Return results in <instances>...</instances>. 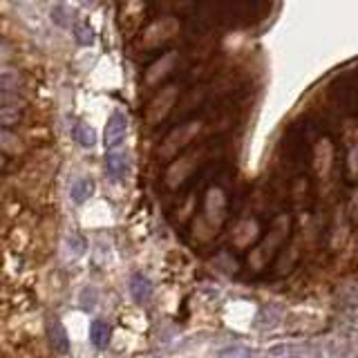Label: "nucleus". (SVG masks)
<instances>
[{
    "mask_svg": "<svg viewBox=\"0 0 358 358\" xmlns=\"http://www.w3.org/2000/svg\"><path fill=\"white\" fill-rule=\"evenodd\" d=\"M287 231H289V218H278L276 222H273L269 238L262 242L258 249H253L251 256H249V262L253 265V269H262L267 265V260L273 256V251H276L282 244V240L287 238Z\"/></svg>",
    "mask_w": 358,
    "mask_h": 358,
    "instance_id": "1",
    "label": "nucleus"
},
{
    "mask_svg": "<svg viewBox=\"0 0 358 358\" xmlns=\"http://www.w3.org/2000/svg\"><path fill=\"white\" fill-rule=\"evenodd\" d=\"M128 137V115L126 112H112L108 124H106V135H103V144H106L108 153H117V150L124 148Z\"/></svg>",
    "mask_w": 358,
    "mask_h": 358,
    "instance_id": "2",
    "label": "nucleus"
},
{
    "mask_svg": "<svg viewBox=\"0 0 358 358\" xmlns=\"http://www.w3.org/2000/svg\"><path fill=\"white\" fill-rule=\"evenodd\" d=\"M200 128H202L200 121H186V124L177 126V128L173 130V133L164 139L162 148H159V155H162L164 159L173 157L179 148H184V146L188 144V141H193V137H195L197 133H200Z\"/></svg>",
    "mask_w": 358,
    "mask_h": 358,
    "instance_id": "3",
    "label": "nucleus"
},
{
    "mask_svg": "<svg viewBox=\"0 0 358 358\" xmlns=\"http://www.w3.org/2000/svg\"><path fill=\"white\" fill-rule=\"evenodd\" d=\"M47 338H50L52 350L59 356L70 354V336H68V332H65L63 323L56 316L47 318Z\"/></svg>",
    "mask_w": 358,
    "mask_h": 358,
    "instance_id": "4",
    "label": "nucleus"
},
{
    "mask_svg": "<svg viewBox=\"0 0 358 358\" xmlns=\"http://www.w3.org/2000/svg\"><path fill=\"white\" fill-rule=\"evenodd\" d=\"M175 97H177L175 86H168L166 90L159 92V97H155V101L150 103V108H148V124H157V121H162L166 117V112L173 108Z\"/></svg>",
    "mask_w": 358,
    "mask_h": 358,
    "instance_id": "5",
    "label": "nucleus"
},
{
    "mask_svg": "<svg viewBox=\"0 0 358 358\" xmlns=\"http://www.w3.org/2000/svg\"><path fill=\"white\" fill-rule=\"evenodd\" d=\"M197 164V153L193 155H186L182 159H177V162L168 168V173H166V184L171 186V188H177L179 184L184 182V179L188 177V173L193 171Z\"/></svg>",
    "mask_w": 358,
    "mask_h": 358,
    "instance_id": "6",
    "label": "nucleus"
},
{
    "mask_svg": "<svg viewBox=\"0 0 358 358\" xmlns=\"http://www.w3.org/2000/svg\"><path fill=\"white\" fill-rule=\"evenodd\" d=\"M153 282H150L148 276L144 273H133V278H130V294H133L135 303H148L150 298H153Z\"/></svg>",
    "mask_w": 358,
    "mask_h": 358,
    "instance_id": "7",
    "label": "nucleus"
},
{
    "mask_svg": "<svg viewBox=\"0 0 358 358\" xmlns=\"http://www.w3.org/2000/svg\"><path fill=\"white\" fill-rule=\"evenodd\" d=\"M314 157H316V173L325 179L329 171H332V157H334V148L329 144V139H320Z\"/></svg>",
    "mask_w": 358,
    "mask_h": 358,
    "instance_id": "8",
    "label": "nucleus"
},
{
    "mask_svg": "<svg viewBox=\"0 0 358 358\" xmlns=\"http://www.w3.org/2000/svg\"><path fill=\"white\" fill-rule=\"evenodd\" d=\"M128 155L124 153V150H117V153H108L106 157V168H108V175L112 179H117V182H121L126 175H128Z\"/></svg>",
    "mask_w": 358,
    "mask_h": 358,
    "instance_id": "9",
    "label": "nucleus"
},
{
    "mask_svg": "<svg viewBox=\"0 0 358 358\" xmlns=\"http://www.w3.org/2000/svg\"><path fill=\"white\" fill-rule=\"evenodd\" d=\"M175 61H177V52H168V54H164L157 63L150 65V70L146 72V83H150V86H153V83H157L162 77H166V74L171 72V68H173Z\"/></svg>",
    "mask_w": 358,
    "mask_h": 358,
    "instance_id": "10",
    "label": "nucleus"
},
{
    "mask_svg": "<svg viewBox=\"0 0 358 358\" xmlns=\"http://www.w3.org/2000/svg\"><path fill=\"white\" fill-rule=\"evenodd\" d=\"M110 336H112V327L106 320H92L90 325V341L97 350H106L110 345Z\"/></svg>",
    "mask_w": 358,
    "mask_h": 358,
    "instance_id": "11",
    "label": "nucleus"
},
{
    "mask_svg": "<svg viewBox=\"0 0 358 358\" xmlns=\"http://www.w3.org/2000/svg\"><path fill=\"white\" fill-rule=\"evenodd\" d=\"M94 188H97V184H94V179L90 177H81L79 182H74L72 188H70V197L74 204H83L88 202L90 197L94 195Z\"/></svg>",
    "mask_w": 358,
    "mask_h": 358,
    "instance_id": "12",
    "label": "nucleus"
},
{
    "mask_svg": "<svg viewBox=\"0 0 358 358\" xmlns=\"http://www.w3.org/2000/svg\"><path fill=\"white\" fill-rule=\"evenodd\" d=\"M74 141H77L79 146L83 148H92L94 144H97V130H94L90 124H86V121H79V124H74Z\"/></svg>",
    "mask_w": 358,
    "mask_h": 358,
    "instance_id": "13",
    "label": "nucleus"
},
{
    "mask_svg": "<svg viewBox=\"0 0 358 358\" xmlns=\"http://www.w3.org/2000/svg\"><path fill=\"white\" fill-rule=\"evenodd\" d=\"M74 39H77L79 45L83 47H88L94 43V32H92V27H88L86 23H79L77 27H74Z\"/></svg>",
    "mask_w": 358,
    "mask_h": 358,
    "instance_id": "14",
    "label": "nucleus"
},
{
    "mask_svg": "<svg viewBox=\"0 0 358 358\" xmlns=\"http://www.w3.org/2000/svg\"><path fill=\"white\" fill-rule=\"evenodd\" d=\"M215 358H253V352L249 350V347L233 345V347H226V350H222Z\"/></svg>",
    "mask_w": 358,
    "mask_h": 358,
    "instance_id": "15",
    "label": "nucleus"
},
{
    "mask_svg": "<svg viewBox=\"0 0 358 358\" xmlns=\"http://www.w3.org/2000/svg\"><path fill=\"white\" fill-rule=\"evenodd\" d=\"M68 244H72V256H74V258L81 256V253L86 251V240H83L79 233H70Z\"/></svg>",
    "mask_w": 358,
    "mask_h": 358,
    "instance_id": "16",
    "label": "nucleus"
},
{
    "mask_svg": "<svg viewBox=\"0 0 358 358\" xmlns=\"http://www.w3.org/2000/svg\"><path fill=\"white\" fill-rule=\"evenodd\" d=\"M94 300H97V291H94L92 287L83 289V294H81V309L90 312V309L94 307Z\"/></svg>",
    "mask_w": 358,
    "mask_h": 358,
    "instance_id": "17",
    "label": "nucleus"
},
{
    "mask_svg": "<svg viewBox=\"0 0 358 358\" xmlns=\"http://www.w3.org/2000/svg\"><path fill=\"white\" fill-rule=\"evenodd\" d=\"M63 16H65V7H63V5H54V7H52V21H54V23H59L61 27H68L70 23L65 21Z\"/></svg>",
    "mask_w": 358,
    "mask_h": 358,
    "instance_id": "18",
    "label": "nucleus"
},
{
    "mask_svg": "<svg viewBox=\"0 0 358 358\" xmlns=\"http://www.w3.org/2000/svg\"><path fill=\"white\" fill-rule=\"evenodd\" d=\"M350 168H352L354 173H358V150L356 148L350 153Z\"/></svg>",
    "mask_w": 358,
    "mask_h": 358,
    "instance_id": "19",
    "label": "nucleus"
},
{
    "mask_svg": "<svg viewBox=\"0 0 358 358\" xmlns=\"http://www.w3.org/2000/svg\"><path fill=\"white\" fill-rule=\"evenodd\" d=\"M352 215L358 220V191L354 193V200H352Z\"/></svg>",
    "mask_w": 358,
    "mask_h": 358,
    "instance_id": "20",
    "label": "nucleus"
},
{
    "mask_svg": "<svg viewBox=\"0 0 358 358\" xmlns=\"http://www.w3.org/2000/svg\"><path fill=\"white\" fill-rule=\"evenodd\" d=\"M282 352L287 354V356H282V358H307V356H303V354H289V352H291L289 347H287V350H282Z\"/></svg>",
    "mask_w": 358,
    "mask_h": 358,
    "instance_id": "21",
    "label": "nucleus"
}]
</instances>
